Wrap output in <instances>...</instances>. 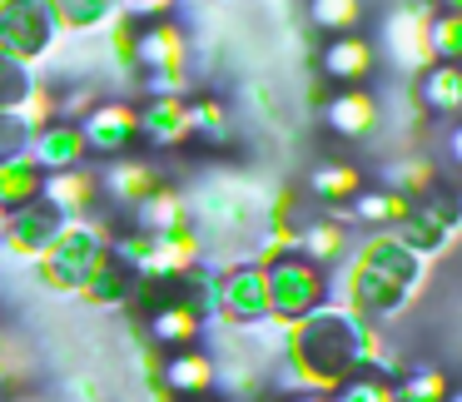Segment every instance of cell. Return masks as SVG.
<instances>
[{
    "mask_svg": "<svg viewBox=\"0 0 462 402\" xmlns=\"http://www.w3.org/2000/svg\"><path fill=\"white\" fill-rule=\"evenodd\" d=\"M442 154H448V160L462 169V120L448 124V134H442Z\"/></svg>",
    "mask_w": 462,
    "mask_h": 402,
    "instance_id": "44dd1931",
    "label": "cell"
},
{
    "mask_svg": "<svg viewBox=\"0 0 462 402\" xmlns=\"http://www.w3.org/2000/svg\"><path fill=\"white\" fill-rule=\"evenodd\" d=\"M55 21H60V31H100V25H110L115 15H120V0H51Z\"/></svg>",
    "mask_w": 462,
    "mask_h": 402,
    "instance_id": "e0dca14e",
    "label": "cell"
},
{
    "mask_svg": "<svg viewBox=\"0 0 462 402\" xmlns=\"http://www.w3.org/2000/svg\"><path fill=\"white\" fill-rule=\"evenodd\" d=\"M65 224H70L65 214H55L51 204L35 199V204H25V209H11V219H5V239L0 243L35 259V253H51V243L65 233Z\"/></svg>",
    "mask_w": 462,
    "mask_h": 402,
    "instance_id": "ba28073f",
    "label": "cell"
},
{
    "mask_svg": "<svg viewBox=\"0 0 462 402\" xmlns=\"http://www.w3.org/2000/svg\"><path fill=\"white\" fill-rule=\"evenodd\" d=\"M60 41L51 0H0V50L25 65H41Z\"/></svg>",
    "mask_w": 462,
    "mask_h": 402,
    "instance_id": "277c9868",
    "label": "cell"
},
{
    "mask_svg": "<svg viewBox=\"0 0 462 402\" xmlns=\"http://www.w3.org/2000/svg\"><path fill=\"white\" fill-rule=\"evenodd\" d=\"M309 189L319 194V204H328V209L338 214L343 204L363 189V169L358 164H319V169L309 174Z\"/></svg>",
    "mask_w": 462,
    "mask_h": 402,
    "instance_id": "2e32d148",
    "label": "cell"
},
{
    "mask_svg": "<svg viewBox=\"0 0 462 402\" xmlns=\"http://www.w3.org/2000/svg\"><path fill=\"white\" fill-rule=\"evenodd\" d=\"M428 55L442 65H462V15H448V11L428 15Z\"/></svg>",
    "mask_w": 462,
    "mask_h": 402,
    "instance_id": "d6986e66",
    "label": "cell"
},
{
    "mask_svg": "<svg viewBox=\"0 0 462 402\" xmlns=\"http://www.w3.org/2000/svg\"><path fill=\"white\" fill-rule=\"evenodd\" d=\"M263 288H269V313L309 318L323 303V269L313 259H303L299 249H279L263 263Z\"/></svg>",
    "mask_w": 462,
    "mask_h": 402,
    "instance_id": "3957f363",
    "label": "cell"
},
{
    "mask_svg": "<svg viewBox=\"0 0 462 402\" xmlns=\"http://www.w3.org/2000/svg\"><path fill=\"white\" fill-rule=\"evenodd\" d=\"M164 388L180 392V397H194V392L214 388V358L199 348H180L170 362H164Z\"/></svg>",
    "mask_w": 462,
    "mask_h": 402,
    "instance_id": "5bb4252c",
    "label": "cell"
},
{
    "mask_svg": "<svg viewBox=\"0 0 462 402\" xmlns=\"http://www.w3.org/2000/svg\"><path fill=\"white\" fill-rule=\"evenodd\" d=\"M418 105L432 120H462V65L432 60L418 75Z\"/></svg>",
    "mask_w": 462,
    "mask_h": 402,
    "instance_id": "7c38bea8",
    "label": "cell"
},
{
    "mask_svg": "<svg viewBox=\"0 0 462 402\" xmlns=\"http://www.w3.org/2000/svg\"><path fill=\"white\" fill-rule=\"evenodd\" d=\"M323 130L338 140H368L378 130V100L368 90H328L323 95Z\"/></svg>",
    "mask_w": 462,
    "mask_h": 402,
    "instance_id": "9c48e42d",
    "label": "cell"
},
{
    "mask_svg": "<svg viewBox=\"0 0 462 402\" xmlns=\"http://www.w3.org/2000/svg\"><path fill=\"white\" fill-rule=\"evenodd\" d=\"M418 283V253L402 249L393 233H378L353 263V298L368 313H393Z\"/></svg>",
    "mask_w": 462,
    "mask_h": 402,
    "instance_id": "6da1fadb",
    "label": "cell"
},
{
    "mask_svg": "<svg viewBox=\"0 0 462 402\" xmlns=\"http://www.w3.org/2000/svg\"><path fill=\"white\" fill-rule=\"evenodd\" d=\"M31 160L41 164L45 174H55V169H80V164H85L80 124H70V120L41 124V130H35V140H31Z\"/></svg>",
    "mask_w": 462,
    "mask_h": 402,
    "instance_id": "8fae6325",
    "label": "cell"
},
{
    "mask_svg": "<svg viewBox=\"0 0 462 402\" xmlns=\"http://www.w3.org/2000/svg\"><path fill=\"white\" fill-rule=\"evenodd\" d=\"M378 70V45L368 35H333L319 50V80L328 90H363Z\"/></svg>",
    "mask_w": 462,
    "mask_h": 402,
    "instance_id": "5b68a950",
    "label": "cell"
},
{
    "mask_svg": "<svg viewBox=\"0 0 462 402\" xmlns=\"http://www.w3.org/2000/svg\"><path fill=\"white\" fill-rule=\"evenodd\" d=\"M80 144H85V154L115 160V154H125L130 144H140V120H134L130 105L100 100V105H90L85 120H80Z\"/></svg>",
    "mask_w": 462,
    "mask_h": 402,
    "instance_id": "52a82bcc",
    "label": "cell"
},
{
    "mask_svg": "<svg viewBox=\"0 0 462 402\" xmlns=\"http://www.w3.org/2000/svg\"><path fill=\"white\" fill-rule=\"evenodd\" d=\"M219 308L229 313L234 323H259L263 313H269V288H263V269H259V263L229 269V279L219 283Z\"/></svg>",
    "mask_w": 462,
    "mask_h": 402,
    "instance_id": "30bf717a",
    "label": "cell"
},
{
    "mask_svg": "<svg viewBox=\"0 0 462 402\" xmlns=\"http://www.w3.org/2000/svg\"><path fill=\"white\" fill-rule=\"evenodd\" d=\"M432 11H448V15H462V0H428Z\"/></svg>",
    "mask_w": 462,
    "mask_h": 402,
    "instance_id": "7402d4cb",
    "label": "cell"
},
{
    "mask_svg": "<svg viewBox=\"0 0 462 402\" xmlns=\"http://www.w3.org/2000/svg\"><path fill=\"white\" fill-rule=\"evenodd\" d=\"M95 194H100V179H95L90 169H55V174H45L41 179V204H51L55 214H85L95 204Z\"/></svg>",
    "mask_w": 462,
    "mask_h": 402,
    "instance_id": "4fadbf2b",
    "label": "cell"
},
{
    "mask_svg": "<svg viewBox=\"0 0 462 402\" xmlns=\"http://www.w3.org/2000/svg\"><path fill=\"white\" fill-rule=\"evenodd\" d=\"M31 140H35V124L25 120L21 110H0V164L25 160V154H31Z\"/></svg>",
    "mask_w": 462,
    "mask_h": 402,
    "instance_id": "ffe728a7",
    "label": "cell"
},
{
    "mask_svg": "<svg viewBox=\"0 0 462 402\" xmlns=\"http://www.w3.org/2000/svg\"><path fill=\"white\" fill-rule=\"evenodd\" d=\"M35 90H41L35 65L0 50V110H25V105H35Z\"/></svg>",
    "mask_w": 462,
    "mask_h": 402,
    "instance_id": "ac0fdd59",
    "label": "cell"
},
{
    "mask_svg": "<svg viewBox=\"0 0 462 402\" xmlns=\"http://www.w3.org/2000/svg\"><path fill=\"white\" fill-rule=\"evenodd\" d=\"M5 219H11V209H0V239H5Z\"/></svg>",
    "mask_w": 462,
    "mask_h": 402,
    "instance_id": "603a6c76",
    "label": "cell"
},
{
    "mask_svg": "<svg viewBox=\"0 0 462 402\" xmlns=\"http://www.w3.org/2000/svg\"><path fill=\"white\" fill-rule=\"evenodd\" d=\"M363 328L348 313H309L299 328V358L309 362L313 378H343L358 368Z\"/></svg>",
    "mask_w": 462,
    "mask_h": 402,
    "instance_id": "7a4b0ae2",
    "label": "cell"
},
{
    "mask_svg": "<svg viewBox=\"0 0 462 402\" xmlns=\"http://www.w3.org/2000/svg\"><path fill=\"white\" fill-rule=\"evenodd\" d=\"M303 11H309V25L333 35H358L363 15H368V0H303Z\"/></svg>",
    "mask_w": 462,
    "mask_h": 402,
    "instance_id": "9a60e30c",
    "label": "cell"
},
{
    "mask_svg": "<svg viewBox=\"0 0 462 402\" xmlns=\"http://www.w3.org/2000/svg\"><path fill=\"white\" fill-rule=\"evenodd\" d=\"M100 259H105L100 233L80 229V224H65V233L51 243V253H45V273H51L60 288H85L90 273L100 269Z\"/></svg>",
    "mask_w": 462,
    "mask_h": 402,
    "instance_id": "8992f818",
    "label": "cell"
}]
</instances>
